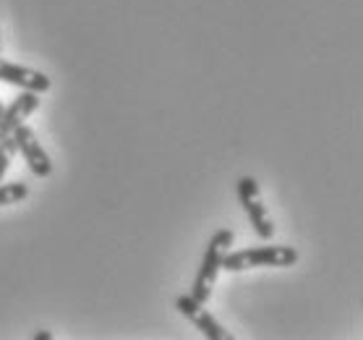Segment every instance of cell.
<instances>
[{"mask_svg": "<svg viewBox=\"0 0 363 340\" xmlns=\"http://www.w3.org/2000/svg\"><path fill=\"white\" fill-rule=\"evenodd\" d=\"M11 136H13V141H16V152H21V158L26 160L29 170H32L37 178H48V175L52 173V160H50L48 152L42 150L37 133H34L26 124H21Z\"/></svg>", "mask_w": 363, "mask_h": 340, "instance_id": "5", "label": "cell"}, {"mask_svg": "<svg viewBox=\"0 0 363 340\" xmlns=\"http://www.w3.org/2000/svg\"><path fill=\"white\" fill-rule=\"evenodd\" d=\"M37 108H40V94L21 89V94H18L16 100L11 102L9 108H3V116H0V141L9 139L11 133L16 131L18 126L24 124Z\"/></svg>", "mask_w": 363, "mask_h": 340, "instance_id": "7", "label": "cell"}, {"mask_svg": "<svg viewBox=\"0 0 363 340\" xmlns=\"http://www.w3.org/2000/svg\"><path fill=\"white\" fill-rule=\"evenodd\" d=\"M235 186H238V199H240V204H243V212H246L248 223H251L254 233L262 241H272V236H274L277 228H274L272 217H269L264 202H262V194H259V183H256V178L254 175H243V178H238Z\"/></svg>", "mask_w": 363, "mask_h": 340, "instance_id": "3", "label": "cell"}, {"mask_svg": "<svg viewBox=\"0 0 363 340\" xmlns=\"http://www.w3.org/2000/svg\"><path fill=\"white\" fill-rule=\"evenodd\" d=\"M13 155H16V141H13V136H9V139L0 141V183H3V178L9 173Z\"/></svg>", "mask_w": 363, "mask_h": 340, "instance_id": "9", "label": "cell"}, {"mask_svg": "<svg viewBox=\"0 0 363 340\" xmlns=\"http://www.w3.org/2000/svg\"><path fill=\"white\" fill-rule=\"evenodd\" d=\"M0 82L13 84V87L26 92H37V94H45L52 87L48 74L26 68L21 63H11V60H3V58H0Z\"/></svg>", "mask_w": 363, "mask_h": 340, "instance_id": "6", "label": "cell"}, {"mask_svg": "<svg viewBox=\"0 0 363 340\" xmlns=\"http://www.w3.org/2000/svg\"><path fill=\"white\" fill-rule=\"evenodd\" d=\"M298 262V251L293 246H254V249L230 251L223 257L220 270L243 273L251 267H293Z\"/></svg>", "mask_w": 363, "mask_h": 340, "instance_id": "1", "label": "cell"}, {"mask_svg": "<svg viewBox=\"0 0 363 340\" xmlns=\"http://www.w3.org/2000/svg\"><path fill=\"white\" fill-rule=\"evenodd\" d=\"M233 231H217L215 236H212V241L206 243V251L204 257H201V267H199V275L196 280H194V285H191V296L196 301H201V304H206L209 301V296H212V288H215V280L217 275H220V265H223V257L225 251L230 249L233 243Z\"/></svg>", "mask_w": 363, "mask_h": 340, "instance_id": "2", "label": "cell"}, {"mask_svg": "<svg viewBox=\"0 0 363 340\" xmlns=\"http://www.w3.org/2000/svg\"><path fill=\"white\" fill-rule=\"evenodd\" d=\"M52 338V332H37V335H34V340H50Z\"/></svg>", "mask_w": 363, "mask_h": 340, "instance_id": "10", "label": "cell"}, {"mask_svg": "<svg viewBox=\"0 0 363 340\" xmlns=\"http://www.w3.org/2000/svg\"><path fill=\"white\" fill-rule=\"evenodd\" d=\"M175 309H178V312H181V314L186 317V319H189V322L194 324V327H196L204 338H209V340H233L230 332L225 330L223 324L209 314V309H204V304L194 299L191 293H186V296H178V299H175Z\"/></svg>", "mask_w": 363, "mask_h": 340, "instance_id": "4", "label": "cell"}, {"mask_svg": "<svg viewBox=\"0 0 363 340\" xmlns=\"http://www.w3.org/2000/svg\"><path fill=\"white\" fill-rule=\"evenodd\" d=\"M0 116H3V102H0Z\"/></svg>", "mask_w": 363, "mask_h": 340, "instance_id": "11", "label": "cell"}, {"mask_svg": "<svg viewBox=\"0 0 363 340\" xmlns=\"http://www.w3.org/2000/svg\"><path fill=\"white\" fill-rule=\"evenodd\" d=\"M29 197V186L21 181L16 183H0V207H11V204H18Z\"/></svg>", "mask_w": 363, "mask_h": 340, "instance_id": "8", "label": "cell"}]
</instances>
